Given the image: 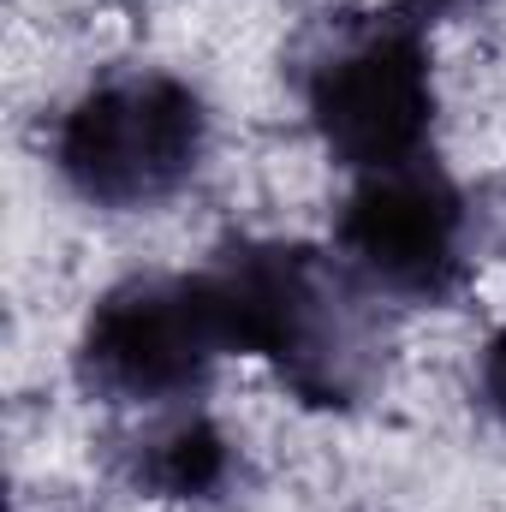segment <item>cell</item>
Listing matches in <instances>:
<instances>
[{"mask_svg":"<svg viewBox=\"0 0 506 512\" xmlns=\"http://www.w3.org/2000/svg\"><path fill=\"white\" fill-rule=\"evenodd\" d=\"M54 173L90 209H155L191 185L209 155V108L173 72L90 78L54 120Z\"/></svg>","mask_w":506,"mask_h":512,"instance_id":"1","label":"cell"},{"mask_svg":"<svg viewBox=\"0 0 506 512\" xmlns=\"http://www.w3.org/2000/svg\"><path fill=\"white\" fill-rule=\"evenodd\" d=\"M352 24V18H346ZM304 114L334 167L381 173L435 155L441 126V72L411 18L352 24L334 54L304 78Z\"/></svg>","mask_w":506,"mask_h":512,"instance_id":"2","label":"cell"},{"mask_svg":"<svg viewBox=\"0 0 506 512\" xmlns=\"http://www.w3.org/2000/svg\"><path fill=\"white\" fill-rule=\"evenodd\" d=\"M233 358L215 274H131L108 286L78 334V382L102 405H173Z\"/></svg>","mask_w":506,"mask_h":512,"instance_id":"3","label":"cell"},{"mask_svg":"<svg viewBox=\"0 0 506 512\" xmlns=\"http://www.w3.org/2000/svg\"><path fill=\"white\" fill-rule=\"evenodd\" d=\"M471 221L477 215L459 179L423 155L405 167L358 173L334 215V239L364 286L435 304L471 274Z\"/></svg>","mask_w":506,"mask_h":512,"instance_id":"4","label":"cell"},{"mask_svg":"<svg viewBox=\"0 0 506 512\" xmlns=\"http://www.w3.org/2000/svg\"><path fill=\"white\" fill-rule=\"evenodd\" d=\"M477 393H483V405L506 423V322L489 328V340L477 352Z\"/></svg>","mask_w":506,"mask_h":512,"instance_id":"5","label":"cell"}]
</instances>
